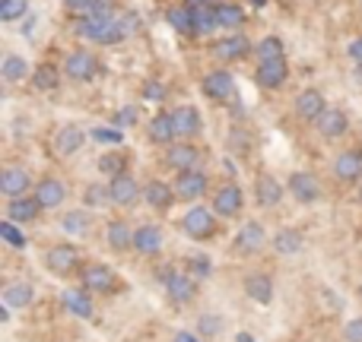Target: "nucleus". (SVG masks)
<instances>
[{
    "mask_svg": "<svg viewBox=\"0 0 362 342\" xmlns=\"http://www.w3.org/2000/svg\"><path fill=\"white\" fill-rule=\"evenodd\" d=\"M181 231H185L191 241H213V238H216V212H213V206L194 203L191 209L181 216Z\"/></svg>",
    "mask_w": 362,
    "mask_h": 342,
    "instance_id": "f257e3e1",
    "label": "nucleus"
},
{
    "mask_svg": "<svg viewBox=\"0 0 362 342\" xmlns=\"http://www.w3.org/2000/svg\"><path fill=\"white\" fill-rule=\"evenodd\" d=\"M159 279H163V288H165V295H169L172 305L185 307L197 298V282H194V276L178 273V269H163Z\"/></svg>",
    "mask_w": 362,
    "mask_h": 342,
    "instance_id": "f03ea898",
    "label": "nucleus"
},
{
    "mask_svg": "<svg viewBox=\"0 0 362 342\" xmlns=\"http://www.w3.org/2000/svg\"><path fill=\"white\" fill-rule=\"evenodd\" d=\"M80 282L89 295H112L118 288V276H115L112 267L105 263H86L80 273Z\"/></svg>",
    "mask_w": 362,
    "mask_h": 342,
    "instance_id": "7ed1b4c3",
    "label": "nucleus"
},
{
    "mask_svg": "<svg viewBox=\"0 0 362 342\" xmlns=\"http://www.w3.org/2000/svg\"><path fill=\"white\" fill-rule=\"evenodd\" d=\"M76 35L89 38V42H95V44H118V42H124V38H127V25L80 19V23H76Z\"/></svg>",
    "mask_w": 362,
    "mask_h": 342,
    "instance_id": "20e7f679",
    "label": "nucleus"
},
{
    "mask_svg": "<svg viewBox=\"0 0 362 342\" xmlns=\"http://www.w3.org/2000/svg\"><path fill=\"white\" fill-rule=\"evenodd\" d=\"M108 193H112V206H118V209H134L144 200V187L131 178V171L108 181Z\"/></svg>",
    "mask_w": 362,
    "mask_h": 342,
    "instance_id": "39448f33",
    "label": "nucleus"
},
{
    "mask_svg": "<svg viewBox=\"0 0 362 342\" xmlns=\"http://www.w3.org/2000/svg\"><path fill=\"white\" fill-rule=\"evenodd\" d=\"M213 212H216L219 219H235V216H242V209H245V193H242V187L232 181V184H223L216 193H213Z\"/></svg>",
    "mask_w": 362,
    "mask_h": 342,
    "instance_id": "423d86ee",
    "label": "nucleus"
},
{
    "mask_svg": "<svg viewBox=\"0 0 362 342\" xmlns=\"http://www.w3.org/2000/svg\"><path fill=\"white\" fill-rule=\"evenodd\" d=\"M80 250L74 248V244H51L48 250H45V269L54 276H67L76 269V263H80Z\"/></svg>",
    "mask_w": 362,
    "mask_h": 342,
    "instance_id": "0eeeda50",
    "label": "nucleus"
},
{
    "mask_svg": "<svg viewBox=\"0 0 362 342\" xmlns=\"http://www.w3.org/2000/svg\"><path fill=\"white\" fill-rule=\"evenodd\" d=\"M64 73L74 83H93L99 76V61L89 51H70L67 61H64Z\"/></svg>",
    "mask_w": 362,
    "mask_h": 342,
    "instance_id": "6e6552de",
    "label": "nucleus"
},
{
    "mask_svg": "<svg viewBox=\"0 0 362 342\" xmlns=\"http://www.w3.org/2000/svg\"><path fill=\"white\" fill-rule=\"evenodd\" d=\"M163 162L169 165V169H175L178 174L181 171H197V165L204 162V152H200L194 143H185V140H181V143H172L169 149H165Z\"/></svg>",
    "mask_w": 362,
    "mask_h": 342,
    "instance_id": "1a4fd4ad",
    "label": "nucleus"
},
{
    "mask_svg": "<svg viewBox=\"0 0 362 342\" xmlns=\"http://www.w3.org/2000/svg\"><path fill=\"white\" fill-rule=\"evenodd\" d=\"M235 250L238 254H245V257H255V254H261L264 250V244H267V231H264V225L261 222H245L242 228L235 231Z\"/></svg>",
    "mask_w": 362,
    "mask_h": 342,
    "instance_id": "9d476101",
    "label": "nucleus"
},
{
    "mask_svg": "<svg viewBox=\"0 0 362 342\" xmlns=\"http://www.w3.org/2000/svg\"><path fill=\"white\" fill-rule=\"evenodd\" d=\"M175 197L185 200V203H194V200H200L206 193V187H210V178H206V171H181L175 178Z\"/></svg>",
    "mask_w": 362,
    "mask_h": 342,
    "instance_id": "9b49d317",
    "label": "nucleus"
},
{
    "mask_svg": "<svg viewBox=\"0 0 362 342\" xmlns=\"http://www.w3.org/2000/svg\"><path fill=\"white\" fill-rule=\"evenodd\" d=\"M286 190L293 193L296 200H299V203H315V200L321 197V181L315 178L312 171H293L286 178Z\"/></svg>",
    "mask_w": 362,
    "mask_h": 342,
    "instance_id": "f8f14e48",
    "label": "nucleus"
},
{
    "mask_svg": "<svg viewBox=\"0 0 362 342\" xmlns=\"http://www.w3.org/2000/svg\"><path fill=\"white\" fill-rule=\"evenodd\" d=\"M29 190H35V187H32L29 171H25V169H16V165L4 169V174H0V193H4L6 200L29 197Z\"/></svg>",
    "mask_w": 362,
    "mask_h": 342,
    "instance_id": "ddd939ff",
    "label": "nucleus"
},
{
    "mask_svg": "<svg viewBox=\"0 0 362 342\" xmlns=\"http://www.w3.org/2000/svg\"><path fill=\"white\" fill-rule=\"evenodd\" d=\"M325 111H327V102L318 89H302V92L296 95V114H299V121H305V124H318V118Z\"/></svg>",
    "mask_w": 362,
    "mask_h": 342,
    "instance_id": "4468645a",
    "label": "nucleus"
},
{
    "mask_svg": "<svg viewBox=\"0 0 362 342\" xmlns=\"http://www.w3.org/2000/svg\"><path fill=\"white\" fill-rule=\"evenodd\" d=\"M248 54H251V42L242 32H229V35H223L213 44V57H216V61H242V57H248Z\"/></svg>",
    "mask_w": 362,
    "mask_h": 342,
    "instance_id": "2eb2a0df",
    "label": "nucleus"
},
{
    "mask_svg": "<svg viewBox=\"0 0 362 342\" xmlns=\"http://www.w3.org/2000/svg\"><path fill=\"white\" fill-rule=\"evenodd\" d=\"M200 86H204V95H210L213 102H229L235 95V80L229 70H210Z\"/></svg>",
    "mask_w": 362,
    "mask_h": 342,
    "instance_id": "dca6fc26",
    "label": "nucleus"
},
{
    "mask_svg": "<svg viewBox=\"0 0 362 342\" xmlns=\"http://www.w3.org/2000/svg\"><path fill=\"white\" fill-rule=\"evenodd\" d=\"M32 197L38 200L42 209H57V206H64V200H67V184H64L61 178H45L35 184Z\"/></svg>",
    "mask_w": 362,
    "mask_h": 342,
    "instance_id": "f3484780",
    "label": "nucleus"
},
{
    "mask_svg": "<svg viewBox=\"0 0 362 342\" xmlns=\"http://www.w3.org/2000/svg\"><path fill=\"white\" fill-rule=\"evenodd\" d=\"M146 140L156 146H172L178 140L175 133V121H172V111H159L150 118V124H146Z\"/></svg>",
    "mask_w": 362,
    "mask_h": 342,
    "instance_id": "a211bd4d",
    "label": "nucleus"
},
{
    "mask_svg": "<svg viewBox=\"0 0 362 342\" xmlns=\"http://www.w3.org/2000/svg\"><path fill=\"white\" fill-rule=\"evenodd\" d=\"M61 305H64V311L74 314V317H80V320H93L95 317V305H93V298H89L86 288H64Z\"/></svg>",
    "mask_w": 362,
    "mask_h": 342,
    "instance_id": "6ab92c4d",
    "label": "nucleus"
},
{
    "mask_svg": "<svg viewBox=\"0 0 362 342\" xmlns=\"http://www.w3.org/2000/svg\"><path fill=\"white\" fill-rule=\"evenodd\" d=\"M286 76H289L286 57H280V61H264V63H257V70H255V80L261 89H280L283 83H286Z\"/></svg>",
    "mask_w": 362,
    "mask_h": 342,
    "instance_id": "aec40b11",
    "label": "nucleus"
},
{
    "mask_svg": "<svg viewBox=\"0 0 362 342\" xmlns=\"http://www.w3.org/2000/svg\"><path fill=\"white\" fill-rule=\"evenodd\" d=\"M134 235H137V228H131L124 219H112V222L105 225V241H108V248H112L115 254L134 250Z\"/></svg>",
    "mask_w": 362,
    "mask_h": 342,
    "instance_id": "412c9836",
    "label": "nucleus"
},
{
    "mask_svg": "<svg viewBox=\"0 0 362 342\" xmlns=\"http://www.w3.org/2000/svg\"><path fill=\"white\" fill-rule=\"evenodd\" d=\"M163 244H165V235L159 225H140L137 235H134V250L140 257H156L163 250Z\"/></svg>",
    "mask_w": 362,
    "mask_h": 342,
    "instance_id": "4be33fe9",
    "label": "nucleus"
},
{
    "mask_svg": "<svg viewBox=\"0 0 362 342\" xmlns=\"http://www.w3.org/2000/svg\"><path fill=\"white\" fill-rule=\"evenodd\" d=\"M315 127H318V133L325 140H340L346 130H350V118H346L344 108H327V111L318 118V124H315Z\"/></svg>",
    "mask_w": 362,
    "mask_h": 342,
    "instance_id": "5701e85b",
    "label": "nucleus"
},
{
    "mask_svg": "<svg viewBox=\"0 0 362 342\" xmlns=\"http://www.w3.org/2000/svg\"><path fill=\"white\" fill-rule=\"evenodd\" d=\"M172 121H175V133L181 140H191L200 133V127H204V121H200V111L194 105H178L175 111H172Z\"/></svg>",
    "mask_w": 362,
    "mask_h": 342,
    "instance_id": "b1692460",
    "label": "nucleus"
},
{
    "mask_svg": "<svg viewBox=\"0 0 362 342\" xmlns=\"http://www.w3.org/2000/svg\"><path fill=\"white\" fill-rule=\"evenodd\" d=\"M334 174H337V181H344V184H359L362 181V152H356V149L340 152V156L334 159Z\"/></svg>",
    "mask_w": 362,
    "mask_h": 342,
    "instance_id": "393cba45",
    "label": "nucleus"
},
{
    "mask_svg": "<svg viewBox=\"0 0 362 342\" xmlns=\"http://www.w3.org/2000/svg\"><path fill=\"white\" fill-rule=\"evenodd\" d=\"M86 140H89V133L83 130V127L64 124L61 130H57V137H54V146H57V152H61V156H76V152L86 146Z\"/></svg>",
    "mask_w": 362,
    "mask_h": 342,
    "instance_id": "a878e982",
    "label": "nucleus"
},
{
    "mask_svg": "<svg viewBox=\"0 0 362 342\" xmlns=\"http://www.w3.org/2000/svg\"><path fill=\"white\" fill-rule=\"evenodd\" d=\"M255 197L261 206H280L283 197H286V184H280L274 174H261L255 181Z\"/></svg>",
    "mask_w": 362,
    "mask_h": 342,
    "instance_id": "bb28decb",
    "label": "nucleus"
},
{
    "mask_svg": "<svg viewBox=\"0 0 362 342\" xmlns=\"http://www.w3.org/2000/svg\"><path fill=\"white\" fill-rule=\"evenodd\" d=\"M38 212H42V206H38L35 197H19V200H10V203H6L4 219H10V222H16V225H29L38 219Z\"/></svg>",
    "mask_w": 362,
    "mask_h": 342,
    "instance_id": "cd10ccee",
    "label": "nucleus"
},
{
    "mask_svg": "<svg viewBox=\"0 0 362 342\" xmlns=\"http://www.w3.org/2000/svg\"><path fill=\"white\" fill-rule=\"evenodd\" d=\"M245 295H248L255 305H270V301H274V279H270L267 273L245 276Z\"/></svg>",
    "mask_w": 362,
    "mask_h": 342,
    "instance_id": "c85d7f7f",
    "label": "nucleus"
},
{
    "mask_svg": "<svg viewBox=\"0 0 362 342\" xmlns=\"http://www.w3.org/2000/svg\"><path fill=\"white\" fill-rule=\"evenodd\" d=\"M35 301V286L32 282H6L4 288V305L10 311H25Z\"/></svg>",
    "mask_w": 362,
    "mask_h": 342,
    "instance_id": "c756f323",
    "label": "nucleus"
},
{
    "mask_svg": "<svg viewBox=\"0 0 362 342\" xmlns=\"http://www.w3.org/2000/svg\"><path fill=\"white\" fill-rule=\"evenodd\" d=\"M270 244H274V250L280 257H296L302 248H305V235H302L299 228H280L274 238H270Z\"/></svg>",
    "mask_w": 362,
    "mask_h": 342,
    "instance_id": "7c9ffc66",
    "label": "nucleus"
},
{
    "mask_svg": "<svg viewBox=\"0 0 362 342\" xmlns=\"http://www.w3.org/2000/svg\"><path fill=\"white\" fill-rule=\"evenodd\" d=\"M144 200L153 206V209H169V206L175 203L178 197H175V187H172V184H165V181H156V178H153L150 184L144 187Z\"/></svg>",
    "mask_w": 362,
    "mask_h": 342,
    "instance_id": "2f4dec72",
    "label": "nucleus"
},
{
    "mask_svg": "<svg viewBox=\"0 0 362 342\" xmlns=\"http://www.w3.org/2000/svg\"><path fill=\"white\" fill-rule=\"evenodd\" d=\"M165 19H169V25L178 32V35L185 38H197V25H194V10L187 4H178L172 6V10H165Z\"/></svg>",
    "mask_w": 362,
    "mask_h": 342,
    "instance_id": "473e14b6",
    "label": "nucleus"
},
{
    "mask_svg": "<svg viewBox=\"0 0 362 342\" xmlns=\"http://www.w3.org/2000/svg\"><path fill=\"white\" fill-rule=\"evenodd\" d=\"M61 228H64V235H70V238H86L89 231H93V216H89L86 209H70V212H64Z\"/></svg>",
    "mask_w": 362,
    "mask_h": 342,
    "instance_id": "72a5a7b5",
    "label": "nucleus"
},
{
    "mask_svg": "<svg viewBox=\"0 0 362 342\" xmlns=\"http://www.w3.org/2000/svg\"><path fill=\"white\" fill-rule=\"evenodd\" d=\"M0 76H4L6 83H23L25 76H29V61L19 54H6L4 63H0Z\"/></svg>",
    "mask_w": 362,
    "mask_h": 342,
    "instance_id": "f704fd0d",
    "label": "nucleus"
},
{
    "mask_svg": "<svg viewBox=\"0 0 362 342\" xmlns=\"http://www.w3.org/2000/svg\"><path fill=\"white\" fill-rule=\"evenodd\" d=\"M216 19H219V29L238 32L248 16H245V10L242 6H235V4H216Z\"/></svg>",
    "mask_w": 362,
    "mask_h": 342,
    "instance_id": "c9c22d12",
    "label": "nucleus"
},
{
    "mask_svg": "<svg viewBox=\"0 0 362 342\" xmlns=\"http://www.w3.org/2000/svg\"><path fill=\"white\" fill-rule=\"evenodd\" d=\"M255 57H257V63L280 61V57H283V38L280 35H264L261 42L255 44Z\"/></svg>",
    "mask_w": 362,
    "mask_h": 342,
    "instance_id": "e433bc0d",
    "label": "nucleus"
},
{
    "mask_svg": "<svg viewBox=\"0 0 362 342\" xmlns=\"http://www.w3.org/2000/svg\"><path fill=\"white\" fill-rule=\"evenodd\" d=\"M95 169L108 178H121V174H127V156L124 152H105V156H99Z\"/></svg>",
    "mask_w": 362,
    "mask_h": 342,
    "instance_id": "4c0bfd02",
    "label": "nucleus"
},
{
    "mask_svg": "<svg viewBox=\"0 0 362 342\" xmlns=\"http://www.w3.org/2000/svg\"><path fill=\"white\" fill-rule=\"evenodd\" d=\"M194 25H197V35H210V32L219 29V19H216V4H206L194 10Z\"/></svg>",
    "mask_w": 362,
    "mask_h": 342,
    "instance_id": "58836bf2",
    "label": "nucleus"
},
{
    "mask_svg": "<svg viewBox=\"0 0 362 342\" xmlns=\"http://www.w3.org/2000/svg\"><path fill=\"white\" fill-rule=\"evenodd\" d=\"M32 86H35L38 92H54V89H57V70L51 67V63L35 67V70H32Z\"/></svg>",
    "mask_w": 362,
    "mask_h": 342,
    "instance_id": "ea45409f",
    "label": "nucleus"
},
{
    "mask_svg": "<svg viewBox=\"0 0 362 342\" xmlns=\"http://www.w3.org/2000/svg\"><path fill=\"white\" fill-rule=\"evenodd\" d=\"M219 333H223V317L219 314H200L197 317V336L200 339H216Z\"/></svg>",
    "mask_w": 362,
    "mask_h": 342,
    "instance_id": "a19ab883",
    "label": "nucleus"
},
{
    "mask_svg": "<svg viewBox=\"0 0 362 342\" xmlns=\"http://www.w3.org/2000/svg\"><path fill=\"white\" fill-rule=\"evenodd\" d=\"M29 13V0H0V23H16Z\"/></svg>",
    "mask_w": 362,
    "mask_h": 342,
    "instance_id": "79ce46f5",
    "label": "nucleus"
},
{
    "mask_svg": "<svg viewBox=\"0 0 362 342\" xmlns=\"http://www.w3.org/2000/svg\"><path fill=\"white\" fill-rule=\"evenodd\" d=\"M83 19H93V23H115V4L112 0H93Z\"/></svg>",
    "mask_w": 362,
    "mask_h": 342,
    "instance_id": "37998d69",
    "label": "nucleus"
},
{
    "mask_svg": "<svg viewBox=\"0 0 362 342\" xmlns=\"http://www.w3.org/2000/svg\"><path fill=\"white\" fill-rule=\"evenodd\" d=\"M0 238H4L10 248H25V241H29V238H25V231L19 228L16 222H10V219H4V222H0Z\"/></svg>",
    "mask_w": 362,
    "mask_h": 342,
    "instance_id": "c03bdc74",
    "label": "nucleus"
},
{
    "mask_svg": "<svg viewBox=\"0 0 362 342\" xmlns=\"http://www.w3.org/2000/svg\"><path fill=\"white\" fill-rule=\"evenodd\" d=\"M89 140L105 143V146H118V143H124V130H118V127H93V130H89Z\"/></svg>",
    "mask_w": 362,
    "mask_h": 342,
    "instance_id": "a18cd8bd",
    "label": "nucleus"
},
{
    "mask_svg": "<svg viewBox=\"0 0 362 342\" xmlns=\"http://www.w3.org/2000/svg\"><path fill=\"white\" fill-rule=\"evenodd\" d=\"M83 200H86V206H108V203H112L108 184H86V190H83Z\"/></svg>",
    "mask_w": 362,
    "mask_h": 342,
    "instance_id": "49530a36",
    "label": "nucleus"
},
{
    "mask_svg": "<svg viewBox=\"0 0 362 342\" xmlns=\"http://www.w3.org/2000/svg\"><path fill=\"white\" fill-rule=\"evenodd\" d=\"M187 273H191L194 279H206V276L213 273V260L206 254H191L187 257Z\"/></svg>",
    "mask_w": 362,
    "mask_h": 342,
    "instance_id": "de8ad7c7",
    "label": "nucleus"
},
{
    "mask_svg": "<svg viewBox=\"0 0 362 342\" xmlns=\"http://www.w3.org/2000/svg\"><path fill=\"white\" fill-rule=\"evenodd\" d=\"M137 124V108L134 105H127V108H118V114H115V127H118V130H131V127Z\"/></svg>",
    "mask_w": 362,
    "mask_h": 342,
    "instance_id": "09e8293b",
    "label": "nucleus"
},
{
    "mask_svg": "<svg viewBox=\"0 0 362 342\" xmlns=\"http://www.w3.org/2000/svg\"><path fill=\"white\" fill-rule=\"evenodd\" d=\"M344 339L346 342H362V317H353L350 324L344 326Z\"/></svg>",
    "mask_w": 362,
    "mask_h": 342,
    "instance_id": "8fccbe9b",
    "label": "nucleus"
},
{
    "mask_svg": "<svg viewBox=\"0 0 362 342\" xmlns=\"http://www.w3.org/2000/svg\"><path fill=\"white\" fill-rule=\"evenodd\" d=\"M144 99L146 102H163L165 99V86H163V83H146Z\"/></svg>",
    "mask_w": 362,
    "mask_h": 342,
    "instance_id": "3c124183",
    "label": "nucleus"
},
{
    "mask_svg": "<svg viewBox=\"0 0 362 342\" xmlns=\"http://www.w3.org/2000/svg\"><path fill=\"white\" fill-rule=\"evenodd\" d=\"M89 4H93V0H64V6H67L70 13H76V16H86V10H89Z\"/></svg>",
    "mask_w": 362,
    "mask_h": 342,
    "instance_id": "603ef678",
    "label": "nucleus"
},
{
    "mask_svg": "<svg viewBox=\"0 0 362 342\" xmlns=\"http://www.w3.org/2000/svg\"><path fill=\"white\" fill-rule=\"evenodd\" d=\"M346 51H350L353 63H362V35H359V38H353V42H350V48H346Z\"/></svg>",
    "mask_w": 362,
    "mask_h": 342,
    "instance_id": "864d4df0",
    "label": "nucleus"
},
{
    "mask_svg": "<svg viewBox=\"0 0 362 342\" xmlns=\"http://www.w3.org/2000/svg\"><path fill=\"white\" fill-rule=\"evenodd\" d=\"M172 342H204V339H200L197 333H187V330H181V333H175V339H172Z\"/></svg>",
    "mask_w": 362,
    "mask_h": 342,
    "instance_id": "5fc2aeb1",
    "label": "nucleus"
},
{
    "mask_svg": "<svg viewBox=\"0 0 362 342\" xmlns=\"http://www.w3.org/2000/svg\"><path fill=\"white\" fill-rule=\"evenodd\" d=\"M0 324H10V307H0Z\"/></svg>",
    "mask_w": 362,
    "mask_h": 342,
    "instance_id": "6e6d98bb",
    "label": "nucleus"
},
{
    "mask_svg": "<svg viewBox=\"0 0 362 342\" xmlns=\"http://www.w3.org/2000/svg\"><path fill=\"white\" fill-rule=\"evenodd\" d=\"M185 4L191 6V10H197V6H206V4H210V0H185Z\"/></svg>",
    "mask_w": 362,
    "mask_h": 342,
    "instance_id": "4d7b16f0",
    "label": "nucleus"
},
{
    "mask_svg": "<svg viewBox=\"0 0 362 342\" xmlns=\"http://www.w3.org/2000/svg\"><path fill=\"white\" fill-rule=\"evenodd\" d=\"M235 342H257V339L251 336V333H238V336H235Z\"/></svg>",
    "mask_w": 362,
    "mask_h": 342,
    "instance_id": "13d9d810",
    "label": "nucleus"
},
{
    "mask_svg": "<svg viewBox=\"0 0 362 342\" xmlns=\"http://www.w3.org/2000/svg\"><path fill=\"white\" fill-rule=\"evenodd\" d=\"M353 80H356L359 86H362V63H356V70H353Z\"/></svg>",
    "mask_w": 362,
    "mask_h": 342,
    "instance_id": "bf43d9fd",
    "label": "nucleus"
},
{
    "mask_svg": "<svg viewBox=\"0 0 362 342\" xmlns=\"http://www.w3.org/2000/svg\"><path fill=\"white\" fill-rule=\"evenodd\" d=\"M251 4H255V6H267V0H251Z\"/></svg>",
    "mask_w": 362,
    "mask_h": 342,
    "instance_id": "052dcab7",
    "label": "nucleus"
},
{
    "mask_svg": "<svg viewBox=\"0 0 362 342\" xmlns=\"http://www.w3.org/2000/svg\"><path fill=\"white\" fill-rule=\"evenodd\" d=\"M359 203H362V187H359Z\"/></svg>",
    "mask_w": 362,
    "mask_h": 342,
    "instance_id": "680f3d73",
    "label": "nucleus"
},
{
    "mask_svg": "<svg viewBox=\"0 0 362 342\" xmlns=\"http://www.w3.org/2000/svg\"><path fill=\"white\" fill-rule=\"evenodd\" d=\"M359 298H362V286H359Z\"/></svg>",
    "mask_w": 362,
    "mask_h": 342,
    "instance_id": "e2e57ef3",
    "label": "nucleus"
}]
</instances>
